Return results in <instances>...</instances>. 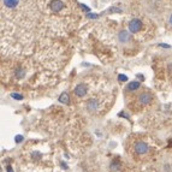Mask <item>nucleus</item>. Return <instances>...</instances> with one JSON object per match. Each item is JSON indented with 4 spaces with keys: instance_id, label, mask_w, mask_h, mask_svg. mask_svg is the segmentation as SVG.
Segmentation results:
<instances>
[{
    "instance_id": "nucleus-12",
    "label": "nucleus",
    "mask_w": 172,
    "mask_h": 172,
    "mask_svg": "<svg viewBox=\"0 0 172 172\" xmlns=\"http://www.w3.org/2000/svg\"><path fill=\"white\" fill-rule=\"evenodd\" d=\"M11 96H12L13 99H16V100H22V99H23V96H22L21 94H16V93H12Z\"/></svg>"
},
{
    "instance_id": "nucleus-14",
    "label": "nucleus",
    "mask_w": 172,
    "mask_h": 172,
    "mask_svg": "<svg viewBox=\"0 0 172 172\" xmlns=\"http://www.w3.org/2000/svg\"><path fill=\"white\" fill-rule=\"evenodd\" d=\"M118 78H119V81H128V77L125 75H119Z\"/></svg>"
},
{
    "instance_id": "nucleus-2",
    "label": "nucleus",
    "mask_w": 172,
    "mask_h": 172,
    "mask_svg": "<svg viewBox=\"0 0 172 172\" xmlns=\"http://www.w3.org/2000/svg\"><path fill=\"white\" fill-rule=\"evenodd\" d=\"M141 28H142V22L140 19L135 18V19L130 21V23H129V30L131 33H137V31L141 30Z\"/></svg>"
},
{
    "instance_id": "nucleus-11",
    "label": "nucleus",
    "mask_w": 172,
    "mask_h": 172,
    "mask_svg": "<svg viewBox=\"0 0 172 172\" xmlns=\"http://www.w3.org/2000/svg\"><path fill=\"white\" fill-rule=\"evenodd\" d=\"M16 76H17V78H23L24 77V70L23 69H18L16 71Z\"/></svg>"
},
{
    "instance_id": "nucleus-1",
    "label": "nucleus",
    "mask_w": 172,
    "mask_h": 172,
    "mask_svg": "<svg viewBox=\"0 0 172 172\" xmlns=\"http://www.w3.org/2000/svg\"><path fill=\"white\" fill-rule=\"evenodd\" d=\"M134 149H135L136 154L143 155V154H146V153L148 152V146H147V143H144V142H136L135 146H134Z\"/></svg>"
},
{
    "instance_id": "nucleus-7",
    "label": "nucleus",
    "mask_w": 172,
    "mask_h": 172,
    "mask_svg": "<svg viewBox=\"0 0 172 172\" xmlns=\"http://www.w3.org/2000/svg\"><path fill=\"white\" fill-rule=\"evenodd\" d=\"M118 39H119L120 42H128V41L131 40V35L126 30H120L119 34H118Z\"/></svg>"
},
{
    "instance_id": "nucleus-5",
    "label": "nucleus",
    "mask_w": 172,
    "mask_h": 172,
    "mask_svg": "<svg viewBox=\"0 0 172 172\" xmlns=\"http://www.w3.org/2000/svg\"><path fill=\"white\" fill-rule=\"evenodd\" d=\"M86 107H87V110L89 112H95L98 110V107H99V102H98L96 99H89L86 102Z\"/></svg>"
},
{
    "instance_id": "nucleus-15",
    "label": "nucleus",
    "mask_w": 172,
    "mask_h": 172,
    "mask_svg": "<svg viewBox=\"0 0 172 172\" xmlns=\"http://www.w3.org/2000/svg\"><path fill=\"white\" fill-rule=\"evenodd\" d=\"M22 141H23V136L18 135V136L16 137V142H17V143H19V142H22Z\"/></svg>"
},
{
    "instance_id": "nucleus-9",
    "label": "nucleus",
    "mask_w": 172,
    "mask_h": 172,
    "mask_svg": "<svg viewBox=\"0 0 172 172\" xmlns=\"http://www.w3.org/2000/svg\"><path fill=\"white\" fill-rule=\"evenodd\" d=\"M59 101H60L61 104H66V105H69V102H70L69 95H67L66 93H61V94H60V96H59Z\"/></svg>"
},
{
    "instance_id": "nucleus-8",
    "label": "nucleus",
    "mask_w": 172,
    "mask_h": 172,
    "mask_svg": "<svg viewBox=\"0 0 172 172\" xmlns=\"http://www.w3.org/2000/svg\"><path fill=\"white\" fill-rule=\"evenodd\" d=\"M19 1L21 0H2V4H4V6L6 8L12 10V8H15V7H17L19 5Z\"/></svg>"
},
{
    "instance_id": "nucleus-10",
    "label": "nucleus",
    "mask_w": 172,
    "mask_h": 172,
    "mask_svg": "<svg viewBox=\"0 0 172 172\" xmlns=\"http://www.w3.org/2000/svg\"><path fill=\"white\" fill-rule=\"evenodd\" d=\"M128 90H136L137 88H140V83L138 82H136V81H134V82H130L129 84H128Z\"/></svg>"
},
{
    "instance_id": "nucleus-19",
    "label": "nucleus",
    "mask_w": 172,
    "mask_h": 172,
    "mask_svg": "<svg viewBox=\"0 0 172 172\" xmlns=\"http://www.w3.org/2000/svg\"><path fill=\"white\" fill-rule=\"evenodd\" d=\"M169 144H170V147H172V140H170V142H169Z\"/></svg>"
},
{
    "instance_id": "nucleus-17",
    "label": "nucleus",
    "mask_w": 172,
    "mask_h": 172,
    "mask_svg": "<svg viewBox=\"0 0 172 172\" xmlns=\"http://www.w3.org/2000/svg\"><path fill=\"white\" fill-rule=\"evenodd\" d=\"M7 172H13V170H12V167H11V166H8V167H7Z\"/></svg>"
},
{
    "instance_id": "nucleus-13",
    "label": "nucleus",
    "mask_w": 172,
    "mask_h": 172,
    "mask_svg": "<svg viewBox=\"0 0 172 172\" xmlns=\"http://www.w3.org/2000/svg\"><path fill=\"white\" fill-rule=\"evenodd\" d=\"M120 167V165L118 164V163H112V165H111V170H113V171H115V170H118Z\"/></svg>"
},
{
    "instance_id": "nucleus-3",
    "label": "nucleus",
    "mask_w": 172,
    "mask_h": 172,
    "mask_svg": "<svg viewBox=\"0 0 172 172\" xmlns=\"http://www.w3.org/2000/svg\"><path fill=\"white\" fill-rule=\"evenodd\" d=\"M64 7H65V4L61 0H52L50 2V8L53 12H60L61 10H64Z\"/></svg>"
},
{
    "instance_id": "nucleus-6",
    "label": "nucleus",
    "mask_w": 172,
    "mask_h": 172,
    "mask_svg": "<svg viewBox=\"0 0 172 172\" xmlns=\"http://www.w3.org/2000/svg\"><path fill=\"white\" fill-rule=\"evenodd\" d=\"M75 94L80 98L84 96L87 94V86L84 83H81V84H77L76 88H75Z\"/></svg>"
},
{
    "instance_id": "nucleus-4",
    "label": "nucleus",
    "mask_w": 172,
    "mask_h": 172,
    "mask_svg": "<svg viewBox=\"0 0 172 172\" xmlns=\"http://www.w3.org/2000/svg\"><path fill=\"white\" fill-rule=\"evenodd\" d=\"M152 99H153V95H152L151 93H148V92L141 93V94L138 95V102H140L141 105H148V104L152 101Z\"/></svg>"
},
{
    "instance_id": "nucleus-16",
    "label": "nucleus",
    "mask_w": 172,
    "mask_h": 172,
    "mask_svg": "<svg viewBox=\"0 0 172 172\" xmlns=\"http://www.w3.org/2000/svg\"><path fill=\"white\" fill-rule=\"evenodd\" d=\"M96 17H98L96 15H92V13H90V15H88V18H96Z\"/></svg>"
},
{
    "instance_id": "nucleus-18",
    "label": "nucleus",
    "mask_w": 172,
    "mask_h": 172,
    "mask_svg": "<svg viewBox=\"0 0 172 172\" xmlns=\"http://www.w3.org/2000/svg\"><path fill=\"white\" fill-rule=\"evenodd\" d=\"M170 24L172 25V15H171V17H170Z\"/></svg>"
}]
</instances>
